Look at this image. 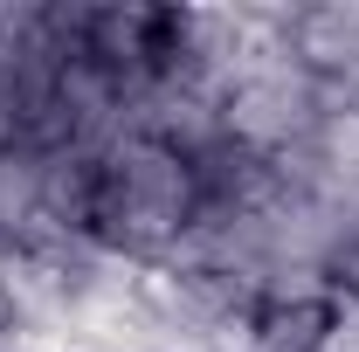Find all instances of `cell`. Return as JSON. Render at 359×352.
I'll list each match as a JSON object with an SVG mask.
<instances>
[{
  "mask_svg": "<svg viewBox=\"0 0 359 352\" xmlns=\"http://www.w3.org/2000/svg\"><path fill=\"white\" fill-rule=\"evenodd\" d=\"M194 215H201V180H194L187 152L159 145V138H138V132H125L118 145L97 152L83 235L97 249H111L118 263H132V269L173 263Z\"/></svg>",
  "mask_w": 359,
  "mask_h": 352,
  "instance_id": "1",
  "label": "cell"
},
{
  "mask_svg": "<svg viewBox=\"0 0 359 352\" xmlns=\"http://www.w3.org/2000/svg\"><path fill=\"white\" fill-rule=\"evenodd\" d=\"M318 125H325V90L283 55V42L256 48L222 83V132L249 152H263V159L297 152Z\"/></svg>",
  "mask_w": 359,
  "mask_h": 352,
  "instance_id": "2",
  "label": "cell"
},
{
  "mask_svg": "<svg viewBox=\"0 0 359 352\" xmlns=\"http://www.w3.org/2000/svg\"><path fill=\"white\" fill-rule=\"evenodd\" d=\"M283 55H290L318 90L339 83V76L359 62V0H311V7H290Z\"/></svg>",
  "mask_w": 359,
  "mask_h": 352,
  "instance_id": "3",
  "label": "cell"
},
{
  "mask_svg": "<svg viewBox=\"0 0 359 352\" xmlns=\"http://www.w3.org/2000/svg\"><path fill=\"white\" fill-rule=\"evenodd\" d=\"M318 269H325V290H332L339 304L359 311V215L332 235V249H325V263H318Z\"/></svg>",
  "mask_w": 359,
  "mask_h": 352,
  "instance_id": "4",
  "label": "cell"
}]
</instances>
